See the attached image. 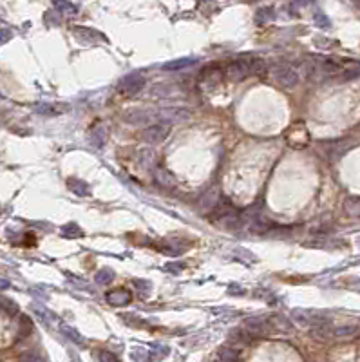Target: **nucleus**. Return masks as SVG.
Wrapping results in <instances>:
<instances>
[{
  "label": "nucleus",
  "instance_id": "f257e3e1",
  "mask_svg": "<svg viewBox=\"0 0 360 362\" xmlns=\"http://www.w3.org/2000/svg\"><path fill=\"white\" fill-rule=\"evenodd\" d=\"M304 72H306V78L310 81H324L337 74L338 65L326 58L310 56V58L304 62Z\"/></svg>",
  "mask_w": 360,
  "mask_h": 362
},
{
  "label": "nucleus",
  "instance_id": "f03ea898",
  "mask_svg": "<svg viewBox=\"0 0 360 362\" xmlns=\"http://www.w3.org/2000/svg\"><path fill=\"white\" fill-rule=\"evenodd\" d=\"M286 141L293 149H304L310 143V132L302 122H295L286 129Z\"/></svg>",
  "mask_w": 360,
  "mask_h": 362
},
{
  "label": "nucleus",
  "instance_id": "7ed1b4c3",
  "mask_svg": "<svg viewBox=\"0 0 360 362\" xmlns=\"http://www.w3.org/2000/svg\"><path fill=\"white\" fill-rule=\"evenodd\" d=\"M272 76L283 89H293L299 83V72L292 65H275L272 69Z\"/></svg>",
  "mask_w": 360,
  "mask_h": 362
},
{
  "label": "nucleus",
  "instance_id": "20e7f679",
  "mask_svg": "<svg viewBox=\"0 0 360 362\" xmlns=\"http://www.w3.org/2000/svg\"><path fill=\"white\" fill-rule=\"evenodd\" d=\"M143 87H145V78L140 72L127 74V76H123L122 80L118 81V90L125 96H136Z\"/></svg>",
  "mask_w": 360,
  "mask_h": 362
},
{
  "label": "nucleus",
  "instance_id": "39448f33",
  "mask_svg": "<svg viewBox=\"0 0 360 362\" xmlns=\"http://www.w3.org/2000/svg\"><path fill=\"white\" fill-rule=\"evenodd\" d=\"M168 132H170V127H168L167 123H154V125L147 127V129L141 132V140L149 145H158L167 140Z\"/></svg>",
  "mask_w": 360,
  "mask_h": 362
},
{
  "label": "nucleus",
  "instance_id": "423d86ee",
  "mask_svg": "<svg viewBox=\"0 0 360 362\" xmlns=\"http://www.w3.org/2000/svg\"><path fill=\"white\" fill-rule=\"evenodd\" d=\"M225 74L228 76V80H232V81H241V80H244L246 76H250V69H248L246 56H244V58L234 60V62L226 67Z\"/></svg>",
  "mask_w": 360,
  "mask_h": 362
},
{
  "label": "nucleus",
  "instance_id": "0eeeda50",
  "mask_svg": "<svg viewBox=\"0 0 360 362\" xmlns=\"http://www.w3.org/2000/svg\"><path fill=\"white\" fill-rule=\"evenodd\" d=\"M292 317L295 322H299L302 326H310V328L313 324H317V322L324 321V317L319 315L317 312H311V310H293Z\"/></svg>",
  "mask_w": 360,
  "mask_h": 362
},
{
  "label": "nucleus",
  "instance_id": "6e6552de",
  "mask_svg": "<svg viewBox=\"0 0 360 362\" xmlns=\"http://www.w3.org/2000/svg\"><path fill=\"white\" fill-rule=\"evenodd\" d=\"M154 118H159L163 122H183L187 118H190L189 111L185 109H159V111H154Z\"/></svg>",
  "mask_w": 360,
  "mask_h": 362
},
{
  "label": "nucleus",
  "instance_id": "1a4fd4ad",
  "mask_svg": "<svg viewBox=\"0 0 360 362\" xmlns=\"http://www.w3.org/2000/svg\"><path fill=\"white\" fill-rule=\"evenodd\" d=\"M105 301H107L111 306H127V304H131L132 294L129 292V290H125V288L113 290V292H107V295H105Z\"/></svg>",
  "mask_w": 360,
  "mask_h": 362
},
{
  "label": "nucleus",
  "instance_id": "9d476101",
  "mask_svg": "<svg viewBox=\"0 0 360 362\" xmlns=\"http://www.w3.org/2000/svg\"><path fill=\"white\" fill-rule=\"evenodd\" d=\"M217 205H219V187L212 185L210 189L205 192V196H203L201 201H199V207H201L205 212H208V210H212V208H216Z\"/></svg>",
  "mask_w": 360,
  "mask_h": 362
},
{
  "label": "nucleus",
  "instance_id": "9b49d317",
  "mask_svg": "<svg viewBox=\"0 0 360 362\" xmlns=\"http://www.w3.org/2000/svg\"><path fill=\"white\" fill-rule=\"evenodd\" d=\"M72 33L80 38L81 42H85V44H96V42H105V36L100 35L98 31L95 29H89V27H74Z\"/></svg>",
  "mask_w": 360,
  "mask_h": 362
},
{
  "label": "nucleus",
  "instance_id": "f8f14e48",
  "mask_svg": "<svg viewBox=\"0 0 360 362\" xmlns=\"http://www.w3.org/2000/svg\"><path fill=\"white\" fill-rule=\"evenodd\" d=\"M69 109V105L65 104H51V102H42V104H36L35 111L40 114H45V116H56V114L65 113Z\"/></svg>",
  "mask_w": 360,
  "mask_h": 362
},
{
  "label": "nucleus",
  "instance_id": "ddd939ff",
  "mask_svg": "<svg viewBox=\"0 0 360 362\" xmlns=\"http://www.w3.org/2000/svg\"><path fill=\"white\" fill-rule=\"evenodd\" d=\"M107 140V132H105L104 125H95L89 132V143L95 147V149H102Z\"/></svg>",
  "mask_w": 360,
  "mask_h": 362
},
{
  "label": "nucleus",
  "instance_id": "4468645a",
  "mask_svg": "<svg viewBox=\"0 0 360 362\" xmlns=\"http://www.w3.org/2000/svg\"><path fill=\"white\" fill-rule=\"evenodd\" d=\"M60 331H62L65 337H67L71 342H74L76 346H85L87 344V340H85V337L80 333L78 330H74L72 326H69V324H65V322H60Z\"/></svg>",
  "mask_w": 360,
  "mask_h": 362
},
{
  "label": "nucleus",
  "instance_id": "2eb2a0df",
  "mask_svg": "<svg viewBox=\"0 0 360 362\" xmlns=\"http://www.w3.org/2000/svg\"><path fill=\"white\" fill-rule=\"evenodd\" d=\"M221 74H223V69H221L219 63H210V65H207V67L201 71V80L216 83V81L221 80Z\"/></svg>",
  "mask_w": 360,
  "mask_h": 362
},
{
  "label": "nucleus",
  "instance_id": "dca6fc26",
  "mask_svg": "<svg viewBox=\"0 0 360 362\" xmlns=\"http://www.w3.org/2000/svg\"><path fill=\"white\" fill-rule=\"evenodd\" d=\"M67 187L71 189V192H74L76 196H81V198L91 194V187L83 179H80V177H69Z\"/></svg>",
  "mask_w": 360,
  "mask_h": 362
},
{
  "label": "nucleus",
  "instance_id": "f3484780",
  "mask_svg": "<svg viewBox=\"0 0 360 362\" xmlns=\"http://www.w3.org/2000/svg\"><path fill=\"white\" fill-rule=\"evenodd\" d=\"M31 308H33V312H35L36 315L40 317V319H42L44 322H47V324H54V322L58 321L56 313L51 312V310H49L47 306H42V304H38V303H33Z\"/></svg>",
  "mask_w": 360,
  "mask_h": 362
},
{
  "label": "nucleus",
  "instance_id": "a211bd4d",
  "mask_svg": "<svg viewBox=\"0 0 360 362\" xmlns=\"http://www.w3.org/2000/svg\"><path fill=\"white\" fill-rule=\"evenodd\" d=\"M154 177H156V181H158L161 187H167V189H174V187H176V177L172 176L167 168L158 167L154 170Z\"/></svg>",
  "mask_w": 360,
  "mask_h": 362
},
{
  "label": "nucleus",
  "instance_id": "6ab92c4d",
  "mask_svg": "<svg viewBox=\"0 0 360 362\" xmlns=\"http://www.w3.org/2000/svg\"><path fill=\"white\" fill-rule=\"evenodd\" d=\"M246 330L252 335H266L268 333V321H264V319H248Z\"/></svg>",
  "mask_w": 360,
  "mask_h": 362
},
{
  "label": "nucleus",
  "instance_id": "aec40b11",
  "mask_svg": "<svg viewBox=\"0 0 360 362\" xmlns=\"http://www.w3.org/2000/svg\"><path fill=\"white\" fill-rule=\"evenodd\" d=\"M248 69H250V76H264L266 74V63L262 58H253L248 56Z\"/></svg>",
  "mask_w": 360,
  "mask_h": 362
},
{
  "label": "nucleus",
  "instance_id": "412c9836",
  "mask_svg": "<svg viewBox=\"0 0 360 362\" xmlns=\"http://www.w3.org/2000/svg\"><path fill=\"white\" fill-rule=\"evenodd\" d=\"M53 6L63 17H74L78 13V8L72 2H69V0H53Z\"/></svg>",
  "mask_w": 360,
  "mask_h": 362
},
{
  "label": "nucleus",
  "instance_id": "4be33fe9",
  "mask_svg": "<svg viewBox=\"0 0 360 362\" xmlns=\"http://www.w3.org/2000/svg\"><path fill=\"white\" fill-rule=\"evenodd\" d=\"M274 18H275V9H274V8H261V9H257L255 22L259 24V26H264V24L272 22Z\"/></svg>",
  "mask_w": 360,
  "mask_h": 362
},
{
  "label": "nucleus",
  "instance_id": "5701e85b",
  "mask_svg": "<svg viewBox=\"0 0 360 362\" xmlns=\"http://www.w3.org/2000/svg\"><path fill=\"white\" fill-rule=\"evenodd\" d=\"M161 250H167L165 253H172V255H179V253H183L185 250H187V243H183V241H179V239H172V241H168V243H165L163 244V248Z\"/></svg>",
  "mask_w": 360,
  "mask_h": 362
},
{
  "label": "nucleus",
  "instance_id": "b1692460",
  "mask_svg": "<svg viewBox=\"0 0 360 362\" xmlns=\"http://www.w3.org/2000/svg\"><path fill=\"white\" fill-rule=\"evenodd\" d=\"M196 63V58L192 56H187V58H177V60H172V62H167L163 65V69H185L189 67V65H194Z\"/></svg>",
  "mask_w": 360,
  "mask_h": 362
},
{
  "label": "nucleus",
  "instance_id": "393cba45",
  "mask_svg": "<svg viewBox=\"0 0 360 362\" xmlns=\"http://www.w3.org/2000/svg\"><path fill=\"white\" fill-rule=\"evenodd\" d=\"M60 234L63 235V237H69V239H74V237H81L83 235V232H81V228L78 225H74V223H67L65 226H62V230H60Z\"/></svg>",
  "mask_w": 360,
  "mask_h": 362
},
{
  "label": "nucleus",
  "instance_id": "a878e982",
  "mask_svg": "<svg viewBox=\"0 0 360 362\" xmlns=\"http://www.w3.org/2000/svg\"><path fill=\"white\" fill-rule=\"evenodd\" d=\"M140 161H141V167L145 168H152L154 165H156V154H154V150L150 149H143L140 152Z\"/></svg>",
  "mask_w": 360,
  "mask_h": 362
},
{
  "label": "nucleus",
  "instance_id": "bb28decb",
  "mask_svg": "<svg viewBox=\"0 0 360 362\" xmlns=\"http://www.w3.org/2000/svg\"><path fill=\"white\" fill-rule=\"evenodd\" d=\"M113 279H114V272L111 270V268H104V270H100L95 276V281L98 285H109Z\"/></svg>",
  "mask_w": 360,
  "mask_h": 362
},
{
  "label": "nucleus",
  "instance_id": "cd10ccee",
  "mask_svg": "<svg viewBox=\"0 0 360 362\" xmlns=\"http://www.w3.org/2000/svg\"><path fill=\"white\" fill-rule=\"evenodd\" d=\"M217 358L225 362L235 360V358H239V351L235 348H221L219 353H217Z\"/></svg>",
  "mask_w": 360,
  "mask_h": 362
},
{
  "label": "nucleus",
  "instance_id": "c85d7f7f",
  "mask_svg": "<svg viewBox=\"0 0 360 362\" xmlns=\"http://www.w3.org/2000/svg\"><path fill=\"white\" fill-rule=\"evenodd\" d=\"M33 331V324L31 321L27 319V317H22L20 319V322H18V335H20V339H24V337H27V335Z\"/></svg>",
  "mask_w": 360,
  "mask_h": 362
},
{
  "label": "nucleus",
  "instance_id": "c756f323",
  "mask_svg": "<svg viewBox=\"0 0 360 362\" xmlns=\"http://www.w3.org/2000/svg\"><path fill=\"white\" fill-rule=\"evenodd\" d=\"M149 357H150L149 349L141 348V346H136V348H132V351H131V358H132V360H147Z\"/></svg>",
  "mask_w": 360,
  "mask_h": 362
},
{
  "label": "nucleus",
  "instance_id": "7c9ffc66",
  "mask_svg": "<svg viewBox=\"0 0 360 362\" xmlns=\"http://www.w3.org/2000/svg\"><path fill=\"white\" fill-rule=\"evenodd\" d=\"M0 308L6 310L9 315H15V313L18 312L17 303H13V301H9V299H6V297H0Z\"/></svg>",
  "mask_w": 360,
  "mask_h": 362
},
{
  "label": "nucleus",
  "instance_id": "2f4dec72",
  "mask_svg": "<svg viewBox=\"0 0 360 362\" xmlns=\"http://www.w3.org/2000/svg\"><path fill=\"white\" fill-rule=\"evenodd\" d=\"M346 210L353 216H360V198H351L346 201Z\"/></svg>",
  "mask_w": 360,
  "mask_h": 362
},
{
  "label": "nucleus",
  "instance_id": "473e14b6",
  "mask_svg": "<svg viewBox=\"0 0 360 362\" xmlns=\"http://www.w3.org/2000/svg\"><path fill=\"white\" fill-rule=\"evenodd\" d=\"M132 286L134 288H138V292H150V288H152V285H150L149 281H143V279H132Z\"/></svg>",
  "mask_w": 360,
  "mask_h": 362
},
{
  "label": "nucleus",
  "instance_id": "72a5a7b5",
  "mask_svg": "<svg viewBox=\"0 0 360 362\" xmlns=\"http://www.w3.org/2000/svg\"><path fill=\"white\" fill-rule=\"evenodd\" d=\"M315 24L320 27V29H328V27H331V22H329V18L326 17L324 13H317L315 15Z\"/></svg>",
  "mask_w": 360,
  "mask_h": 362
},
{
  "label": "nucleus",
  "instance_id": "f704fd0d",
  "mask_svg": "<svg viewBox=\"0 0 360 362\" xmlns=\"http://www.w3.org/2000/svg\"><path fill=\"white\" fill-rule=\"evenodd\" d=\"M356 328L355 326H344V328H335V335L337 337H342V335H351L355 333Z\"/></svg>",
  "mask_w": 360,
  "mask_h": 362
},
{
  "label": "nucleus",
  "instance_id": "c9c22d12",
  "mask_svg": "<svg viewBox=\"0 0 360 362\" xmlns=\"http://www.w3.org/2000/svg\"><path fill=\"white\" fill-rule=\"evenodd\" d=\"M11 38H13V31H9V29H0V45L8 44Z\"/></svg>",
  "mask_w": 360,
  "mask_h": 362
},
{
  "label": "nucleus",
  "instance_id": "e433bc0d",
  "mask_svg": "<svg viewBox=\"0 0 360 362\" xmlns=\"http://www.w3.org/2000/svg\"><path fill=\"white\" fill-rule=\"evenodd\" d=\"M98 358H100V360H104V362H116V360H118L116 355H113V353L105 351V349H104V351H102V353H100Z\"/></svg>",
  "mask_w": 360,
  "mask_h": 362
},
{
  "label": "nucleus",
  "instance_id": "4c0bfd02",
  "mask_svg": "<svg viewBox=\"0 0 360 362\" xmlns=\"http://www.w3.org/2000/svg\"><path fill=\"white\" fill-rule=\"evenodd\" d=\"M181 270H183L181 264H167V266H165V272H172V274H179Z\"/></svg>",
  "mask_w": 360,
  "mask_h": 362
},
{
  "label": "nucleus",
  "instance_id": "58836bf2",
  "mask_svg": "<svg viewBox=\"0 0 360 362\" xmlns=\"http://www.w3.org/2000/svg\"><path fill=\"white\" fill-rule=\"evenodd\" d=\"M22 360H42V357L35 355V353H26V355H22Z\"/></svg>",
  "mask_w": 360,
  "mask_h": 362
}]
</instances>
